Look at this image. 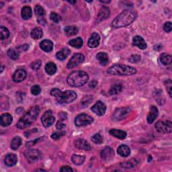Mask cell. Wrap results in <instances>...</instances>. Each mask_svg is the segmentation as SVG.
Masks as SVG:
<instances>
[{"label":"cell","mask_w":172,"mask_h":172,"mask_svg":"<svg viewBox=\"0 0 172 172\" xmlns=\"http://www.w3.org/2000/svg\"><path fill=\"white\" fill-rule=\"evenodd\" d=\"M101 158L105 161H109L114 157V151L109 147H106L101 151Z\"/></svg>","instance_id":"5bb4252c"},{"label":"cell","mask_w":172,"mask_h":172,"mask_svg":"<svg viewBox=\"0 0 172 172\" xmlns=\"http://www.w3.org/2000/svg\"><path fill=\"white\" fill-rule=\"evenodd\" d=\"M41 121L43 124V126L46 128L52 126L55 121V118L53 115L52 111L51 110L46 111L44 113V114L43 115V117L41 118Z\"/></svg>","instance_id":"30bf717a"},{"label":"cell","mask_w":172,"mask_h":172,"mask_svg":"<svg viewBox=\"0 0 172 172\" xmlns=\"http://www.w3.org/2000/svg\"><path fill=\"white\" fill-rule=\"evenodd\" d=\"M24 155L29 162H35L40 159V153L39 150L30 149L25 151Z\"/></svg>","instance_id":"8fae6325"},{"label":"cell","mask_w":172,"mask_h":172,"mask_svg":"<svg viewBox=\"0 0 172 172\" xmlns=\"http://www.w3.org/2000/svg\"><path fill=\"white\" fill-rule=\"evenodd\" d=\"M69 44L70 46H73V47L76 49H80L83 46V42L81 38L80 37H77V38L75 39H72L69 42Z\"/></svg>","instance_id":"836d02e7"},{"label":"cell","mask_w":172,"mask_h":172,"mask_svg":"<svg viewBox=\"0 0 172 172\" xmlns=\"http://www.w3.org/2000/svg\"><path fill=\"white\" fill-rule=\"evenodd\" d=\"M157 131L161 133H170L172 131L171 122L167 120L165 122L159 121L155 124Z\"/></svg>","instance_id":"9c48e42d"},{"label":"cell","mask_w":172,"mask_h":172,"mask_svg":"<svg viewBox=\"0 0 172 172\" xmlns=\"http://www.w3.org/2000/svg\"><path fill=\"white\" fill-rule=\"evenodd\" d=\"M137 17V13L135 11L131 10H124L114 18L112 22V26L114 29L126 27L135 20Z\"/></svg>","instance_id":"6da1fadb"},{"label":"cell","mask_w":172,"mask_h":172,"mask_svg":"<svg viewBox=\"0 0 172 172\" xmlns=\"http://www.w3.org/2000/svg\"><path fill=\"white\" fill-rule=\"evenodd\" d=\"M122 85L120 83H116V84L113 85L110 87L109 90V94L110 95H116L118 94V93L122 91Z\"/></svg>","instance_id":"d590c367"},{"label":"cell","mask_w":172,"mask_h":172,"mask_svg":"<svg viewBox=\"0 0 172 172\" xmlns=\"http://www.w3.org/2000/svg\"><path fill=\"white\" fill-rule=\"evenodd\" d=\"M35 171H45V170H44V169H36V170H35Z\"/></svg>","instance_id":"6f0895ef"},{"label":"cell","mask_w":172,"mask_h":172,"mask_svg":"<svg viewBox=\"0 0 172 172\" xmlns=\"http://www.w3.org/2000/svg\"><path fill=\"white\" fill-rule=\"evenodd\" d=\"M86 159V157L84 155H73L71 157V161L73 164L77 165H80L83 164Z\"/></svg>","instance_id":"4dcf8cb0"},{"label":"cell","mask_w":172,"mask_h":172,"mask_svg":"<svg viewBox=\"0 0 172 172\" xmlns=\"http://www.w3.org/2000/svg\"><path fill=\"white\" fill-rule=\"evenodd\" d=\"M65 126L66 125L64 123L63 120L61 119L60 120H59L57 124H56V128H57V129L59 130V131H61L62 129H63L65 127Z\"/></svg>","instance_id":"c3c4849f"},{"label":"cell","mask_w":172,"mask_h":172,"mask_svg":"<svg viewBox=\"0 0 172 172\" xmlns=\"http://www.w3.org/2000/svg\"><path fill=\"white\" fill-rule=\"evenodd\" d=\"M70 54V50L67 48H63L61 51H59L56 54V57H57L60 61H63L66 59L68 56Z\"/></svg>","instance_id":"4316f807"},{"label":"cell","mask_w":172,"mask_h":172,"mask_svg":"<svg viewBox=\"0 0 172 172\" xmlns=\"http://www.w3.org/2000/svg\"><path fill=\"white\" fill-rule=\"evenodd\" d=\"M137 164H138V161L137 159H131L130 160L121 163V164H120V166L123 167V168L130 169V168H133V167H134Z\"/></svg>","instance_id":"83f0119b"},{"label":"cell","mask_w":172,"mask_h":172,"mask_svg":"<svg viewBox=\"0 0 172 172\" xmlns=\"http://www.w3.org/2000/svg\"><path fill=\"white\" fill-rule=\"evenodd\" d=\"M45 71L49 75L53 76L57 71V66L54 63H48L45 65Z\"/></svg>","instance_id":"f546056e"},{"label":"cell","mask_w":172,"mask_h":172,"mask_svg":"<svg viewBox=\"0 0 172 172\" xmlns=\"http://www.w3.org/2000/svg\"><path fill=\"white\" fill-rule=\"evenodd\" d=\"M159 115V111L155 106H151L149 112L147 115V122L149 124H152Z\"/></svg>","instance_id":"ac0fdd59"},{"label":"cell","mask_w":172,"mask_h":172,"mask_svg":"<svg viewBox=\"0 0 172 172\" xmlns=\"http://www.w3.org/2000/svg\"><path fill=\"white\" fill-rule=\"evenodd\" d=\"M50 20L55 23H59L60 21L61 20V18L59 14L55 12H52L50 14Z\"/></svg>","instance_id":"b9f144b4"},{"label":"cell","mask_w":172,"mask_h":172,"mask_svg":"<svg viewBox=\"0 0 172 172\" xmlns=\"http://www.w3.org/2000/svg\"><path fill=\"white\" fill-rule=\"evenodd\" d=\"M65 32L68 36H75L78 33V29L76 26H66L64 29Z\"/></svg>","instance_id":"1f68e13d"},{"label":"cell","mask_w":172,"mask_h":172,"mask_svg":"<svg viewBox=\"0 0 172 172\" xmlns=\"http://www.w3.org/2000/svg\"><path fill=\"white\" fill-rule=\"evenodd\" d=\"M40 47L45 52H50L53 49V43L50 40H44L40 43Z\"/></svg>","instance_id":"7402d4cb"},{"label":"cell","mask_w":172,"mask_h":172,"mask_svg":"<svg viewBox=\"0 0 172 172\" xmlns=\"http://www.w3.org/2000/svg\"><path fill=\"white\" fill-rule=\"evenodd\" d=\"M31 37L34 39H40L43 36V32L40 28L36 27L31 31Z\"/></svg>","instance_id":"d6a6232c"},{"label":"cell","mask_w":172,"mask_h":172,"mask_svg":"<svg viewBox=\"0 0 172 172\" xmlns=\"http://www.w3.org/2000/svg\"><path fill=\"white\" fill-rule=\"evenodd\" d=\"M50 94L56 97L57 102L60 104H69L76 100L77 94L75 91L67 90L62 91L57 88H55L50 91Z\"/></svg>","instance_id":"3957f363"},{"label":"cell","mask_w":172,"mask_h":172,"mask_svg":"<svg viewBox=\"0 0 172 172\" xmlns=\"http://www.w3.org/2000/svg\"><path fill=\"white\" fill-rule=\"evenodd\" d=\"M100 35L96 33V32H94L93 33L90 38L88 40V46L90 48H96L97 46H98L100 44Z\"/></svg>","instance_id":"2e32d148"},{"label":"cell","mask_w":172,"mask_h":172,"mask_svg":"<svg viewBox=\"0 0 172 172\" xmlns=\"http://www.w3.org/2000/svg\"><path fill=\"white\" fill-rule=\"evenodd\" d=\"M65 133L63 131L55 132L51 134V138L54 139V140H58V139H59L61 137L65 135Z\"/></svg>","instance_id":"bcb514c9"},{"label":"cell","mask_w":172,"mask_h":172,"mask_svg":"<svg viewBox=\"0 0 172 172\" xmlns=\"http://www.w3.org/2000/svg\"><path fill=\"white\" fill-rule=\"evenodd\" d=\"M89 80L87 73L83 71L72 72L67 79L68 84L71 87H81L85 85Z\"/></svg>","instance_id":"277c9868"},{"label":"cell","mask_w":172,"mask_h":172,"mask_svg":"<svg viewBox=\"0 0 172 172\" xmlns=\"http://www.w3.org/2000/svg\"><path fill=\"white\" fill-rule=\"evenodd\" d=\"M26 77V72L24 70V69H18L15 71V73H13V80L14 82L16 83H19L22 81H24L25 80V78Z\"/></svg>","instance_id":"e0dca14e"},{"label":"cell","mask_w":172,"mask_h":172,"mask_svg":"<svg viewBox=\"0 0 172 172\" xmlns=\"http://www.w3.org/2000/svg\"><path fill=\"white\" fill-rule=\"evenodd\" d=\"M133 45L137 46L140 49H145L147 48V43L145 40H144L140 36H135L133 40Z\"/></svg>","instance_id":"ffe728a7"},{"label":"cell","mask_w":172,"mask_h":172,"mask_svg":"<svg viewBox=\"0 0 172 172\" xmlns=\"http://www.w3.org/2000/svg\"><path fill=\"white\" fill-rule=\"evenodd\" d=\"M110 13V9L108 7H102L100 10L97 16V22H100L107 19V18L109 17Z\"/></svg>","instance_id":"9a60e30c"},{"label":"cell","mask_w":172,"mask_h":172,"mask_svg":"<svg viewBox=\"0 0 172 172\" xmlns=\"http://www.w3.org/2000/svg\"><path fill=\"white\" fill-rule=\"evenodd\" d=\"M131 107H122V108H118L115 110L113 114V120L115 121H120L127 117V116L131 112Z\"/></svg>","instance_id":"52a82bcc"},{"label":"cell","mask_w":172,"mask_h":172,"mask_svg":"<svg viewBox=\"0 0 172 172\" xmlns=\"http://www.w3.org/2000/svg\"><path fill=\"white\" fill-rule=\"evenodd\" d=\"M22 138L20 137H15L11 142L10 147L13 150H17L22 145Z\"/></svg>","instance_id":"e575fe53"},{"label":"cell","mask_w":172,"mask_h":172,"mask_svg":"<svg viewBox=\"0 0 172 172\" xmlns=\"http://www.w3.org/2000/svg\"><path fill=\"white\" fill-rule=\"evenodd\" d=\"M41 92V88L39 85H34L31 87V93L34 96L40 94Z\"/></svg>","instance_id":"7bdbcfd3"},{"label":"cell","mask_w":172,"mask_h":172,"mask_svg":"<svg viewBox=\"0 0 172 172\" xmlns=\"http://www.w3.org/2000/svg\"><path fill=\"white\" fill-rule=\"evenodd\" d=\"M155 50H159L162 49V45H161L160 44H157V45L155 46Z\"/></svg>","instance_id":"9f6ffc18"},{"label":"cell","mask_w":172,"mask_h":172,"mask_svg":"<svg viewBox=\"0 0 172 172\" xmlns=\"http://www.w3.org/2000/svg\"><path fill=\"white\" fill-rule=\"evenodd\" d=\"M68 2H69V3H70L74 4V3H76V1H74V2H69V1H68Z\"/></svg>","instance_id":"680465c9"},{"label":"cell","mask_w":172,"mask_h":172,"mask_svg":"<svg viewBox=\"0 0 172 172\" xmlns=\"http://www.w3.org/2000/svg\"><path fill=\"white\" fill-rule=\"evenodd\" d=\"M91 141L96 144H101L103 142V138L99 133H97L91 137Z\"/></svg>","instance_id":"60d3db41"},{"label":"cell","mask_w":172,"mask_h":172,"mask_svg":"<svg viewBox=\"0 0 172 172\" xmlns=\"http://www.w3.org/2000/svg\"><path fill=\"white\" fill-rule=\"evenodd\" d=\"M18 161V158L15 154L13 153H9L6 155L4 158V162H5L6 165L8 167H12L16 164Z\"/></svg>","instance_id":"d6986e66"},{"label":"cell","mask_w":172,"mask_h":172,"mask_svg":"<svg viewBox=\"0 0 172 172\" xmlns=\"http://www.w3.org/2000/svg\"><path fill=\"white\" fill-rule=\"evenodd\" d=\"M164 29L166 32H170L172 29V24L171 22H167L164 26Z\"/></svg>","instance_id":"681fc988"},{"label":"cell","mask_w":172,"mask_h":172,"mask_svg":"<svg viewBox=\"0 0 172 172\" xmlns=\"http://www.w3.org/2000/svg\"><path fill=\"white\" fill-rule=\"evenodd\" d=\"M107 72L110 75L112 76H128L135 74L137 73V69L133 67L126 65L116 64L111 66Z\"/></svg>","instance_id":"5b68a950"},{"label":"cell","mask_w":172,"mask_h":172,"mask_svg":"<svg viewBox=\"0 0 172 172\" xmlns=\"http://www.w3.org/2000/svg\"><path fill=\"white\" fill-rule=\"evenodd\" d=\"M93 100V97L91 96H86L83 97V99L81 101V106L83 108H86L87 106L90 104L91 102Z\"/></svg>","instance_id":"8d00e7d4"},{"label":"cell","mask_w":172,"mask_h":172,"mask_svg":"<svg viewBox=\"0 0 172 172\" xmlns=\"http://www.w3.org/2000/svg\"><path fill=\"white\" fill-rule=\"evenodd\" d=\"M37 20H38V22L42 25H44V24H46V20L44 19V17L38 18V19H37Z\"/></svg>","instance_id":"f5cc1de1"},{"label":"cell","mask_w":172,"mask_h":172,"mask_svg":"<svg viewBox=\"0 0 172 172\" xmlns=\"http://www.w3.org/2000/svg\"><path fill=\"white\" fill-rule=\"evenodd\" d=\"M109 133L112 136H113V137L117 138H119V139H121V140L124 139L127 137V135L126 132L124 131H121V130L111 129L109 131Z\"/></svg>","instance_id":"603a6c76"},{"label":"cell","mask_w":172,"mask_h":172,"mask_svg":"<svg viewBox=\"0 0 172 172\" xmlns=\"http://www.w3.org/2000/svg\"><path fill=\"white\" fill-rule=\"evenodd\" d=\"M13 121V118L12 115L6 113L2 115L1 118H0V123H1V125L2 127H8L10 126L11 123Z\"/></svg>","instance_id":"44dd1931"},{"label":"cell","mask_w":172,"mask_h":172,"mask_svg":"<svg viewBox=\"0 0 172 172\" xmlns=\"http://www.w3.org/2000/svg\"><path fill=\"white\" fill-rule=\"evenodd\" d=\"M29 45L27 44H24L18 46L17 50L19 51V52H23V51H26L28 49H29Z\"/></svg>","instance_id":"f907efd6"},{"label":"cell","mask_w":172,"mask_h":172,"mask_svg":"<svg viewBox=\"0 0 172 172\" xmlns=\"http://www.w3.org/2000/svg\"><path fill=\"white\" fill-rule=\"evenodd\" d=\"M41 61L40 60H36V61H33L31 65H30V67L33 69V70H38V69H40V66H41Z\"/></svg>","instance_id":"ee69618b"},{"label":"cell","mask_w":172,"mask_h":172,"mask_svg":"<svg viewBox=\"0 0 172 172\" xmlns=\"http://www.w3.org/2000/svg\"><path fill=\"white\" fill-rule=\"evenodd\" d=\"M39 112V106L32 107L19 120L16 125L17 127L20 129H24L30 127L38 117Z\"/></svg>","instance_id":"7a4b0ae2"},{"label":"cell","mask_w":172,"mask_h":172,"mask_svg":"<svg viewBox=\"0 0 172 172\" xmlns=\"http://www.w3.org/2000/svg\"><path fill=\"white\" fill-rule=\"evenodd\" d=\"M34 12L38 18H42L45 16V11L44 8L39 5L36 6V7L34 8Z\"/></svg>","instance_id":"74e56055"},{"label":"cell","mask_w":172,"mask_h":172,"mask_svg":"<svg viewBox=\"0 0 172 172\" xmlns=\"http://www.w3.org/2000/svg\"><path fill=\"white\" fill-rule=\"evenodd\" d=\"M85 57L81 53H76L73 55V57L70 59L69 62L67 63V67L68 69H73L78 66L79 65L82 63L84 61Z\"/></svg>","instance_id":"ba28073f"},{"label":"cell","mask_w":172,"mask_h":172,"mask_svg":"<svg viewBox=\"0 0 172 172\" xmlns=\"http://www.w3.org/2000/svg\"><path fill=\"white\" fill-rule=\"evenodd\" d=\"M74 145L79 149L84 151H90L91 147L90 143L83 138H77L74 141Z\"/></svg>","instance_id":"4fadbf2b"},{"label":"cell","mask_w":172,"mask_h":172,"mask_svg":"<svg viewBox=\"0 0 172 172\" xmlns=\"http://www.w3.org/2000/svg\"><path fill=\"white\" fill-rule=\"evenodd\" d=\"M93 122H94V118L86 114H81L78 115L75 119V124L78 127L87 126Z\"/></svg>","instance_id":"8992f818"},{"label":"cell","mask_w":172,"mask_h":172,"mask_svg":"<svg viewBox=\"0 0 172 172\" xmlns=\"http://www.w3.org/2000/svg\"><path fill=\"white\" fill-rule=\"evenodd\" d=\"M21 15L23 19L29 20L32 16V11L30 7L24 6L22 9Z\"/></svg>","instance_id":"484cf974"},{"label":"cell","mask_w":172,"mask_h":172,"mask_svg":"<svg viewBox=\"0 0 172 172\" xmlns=\"http://www.w3.org/2000/svg\"><path fill=\"white\" fill-rule=\"evenodd\" d=\"M165 86L166 87V90L168 92V94L169 95L170 97H171V93H172V90H171V87H172V83L171 80H167L165 81Z\"/></svg>","instance_id":"f6af8a7d"},{"label":"cell","mask_w":172,"mask_h":172,"mask_svg":"<svg viewBox=\"0 0 172 172\" xmlns=\"http://www.w3.org/2000/svg\"><path fill=\"white\" fill-rule=\"evenodd\" d=\"M93 112L98 116H103L106 113V106L101 101H97L91 108Z\"/></svg>","instance_id":"7c38bea8"},{"label":"cell","mask_w":172,"mask_h":172,"mask_svg":"<svg viewBox=\"0 0 172 172\" xmlns=\"http://www.w3.org/2000/svg\"><path fill=\"white\" fill-rule=\"evenodd\" d=\"M160 62L164 65H169L171 63L172 57L171 56L167 53H163L160 55L159 57Z\"/></svg>","instance_id":"f1b7e54d"},{"label":"cell","mask_w":172,"mask_h":172,"mask_svg":"<svg viewBox=\"0 0 172 172\" xmlns=\"http://www.w3.org/2000/svg\"><path fill=\"white\" fill-rule=\"evenodd\" d=\"M8 55L9 56V57L12 60H17L19 58V53H18L17 50L12 49L8 50Z\"/></svg>","instance_id":"ab89813d"},{"label":"cell","mask_w":172,"mask_h":172,"mask_svg":"<svg viewBox=\"0 0 172 172\" xmlns=\"http://www.w3.org/2000/svg\"><path fill=\"white\" fill-rule=\"evenodd\" d=\"M117 152L118 155H120L121 157H127L131 154V149H130V148L127 145H122L118 148Z\"/></svg>","instance_id":"cb8c5ba5"},{"label":"cell","mask_w":172,"mask_h":172,"mask_svg":"<svg viewBox=\"0 0 172 172\" xmlns=\"http://www.w3.org/2000/svg\"><path fill=\"white\" fill-rule=\"evenodd\" d=\"M141 61V56L138 55H133L129 58V61L133 63H136Z\"/></svg>","instance_id":"7dc6e473"},{"label":"cell","mask_w":172,"mask_h":172,"mask_svg":"<svg viewBox=\"0 0 172 172\" xmlns=\"http://www.w3.org/2000/svg\"><path fill=\"white\" fill-rule=\"evenodd\" d=\"M0 34H1V39L4 40L8 39L10 36V31L7 28L4 26L0 27Z\"/></svg>","instance_id":"f35d334b"},{"label":"cell","mask_w":172,"mask_h":172,"mask_svg":"<svg viewBox=\"0 0 172 172\" xmlns=\"http://www.w3.org/2000/svg\"><path fill=\"white\" fill-rule=\"evenodd\" d=\"M96 57L102 65H106L108 63V55L106 53H98L96 55Z\"/></svg>","instance_id":"d4e9b609"},{"label":"cell","mask_w":172,"mask_h":172,"mask_svg":"<svg viewBox=\"0 0 172 172\" xmlns=\"http://www.w3.org/2000/svg\"><path fill=\"white\" fill-rule=\"evenodd\" d=\"M40 138H39V139H36V140L34 141H30L29 143H26V146L27 147H31V146H33L34 144L36 143V142H38L39 140H40Z\"/></svg>","instance_id":"db71d44e"},{"label":"cell","mask_w":172,"mask_h":172,"mask_svg":"<svg viewBox=\"0 0 172 172\" xmlns=\"http://www.w3.org/2000/svg\"><path fill=\"white\" fill-rule=\"evenodd\" d=\"M73 171V169L69 166H63L61 167V169H60V171L61 172H69V171Z\"/></svg>","instance_id":"816d5d0a"},{"label":"cell","mask_w":172,"mask_h":172,"mask_svg":"<svg viewBox=\"0 0 172 172\" xmlns=\"http://www.w3.org/2000/svg\"><path fill=\"white\" fill-rule=\"evenodd\" d=\"M97 84V82L96 80H93L90 83L89 86L90 88H94V87H96Z\"/></svg>","instance_id":"11a10c76"}]
</instances>
